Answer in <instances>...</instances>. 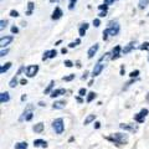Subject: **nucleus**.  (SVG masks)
<instances>
[{"instance_id":"obj_40","label":"nucleus","mask_w":149,"mask_h":149,"mask_svg":"<svg viewBox=\"0 0 149 149\" xmlns=\"http://www.w3.org/2000/svg\"><path fill=\"white\" fill-rule=\"evenodd\" d=\"M9 54V49H5V50H1V52H0V56H1V57H4V56H6Z\"/></svg>"},{"instance_id":"obj_23","label":"nucleus","mask_w":149,"mask_h":149,"mask_svg":"<svg viewBox=\"0 0 149 149\" xmlns=\"http://www.w3.org/2000/svg\"><path fill=\"white\" fill-rule=\"evenodd\" d=\"M17 77H19L17 74H15V76H14L11 80H10V82H9V86H10L11 88H15V87L17 86V82H19V81H17Z\"/></svg>"},{"instance_id":"obj_3","label":"nucleus","mask_w":149,"mask_h":149,"mask_svg":"<svg viewBox=\"0 0 149 149\" xmlns=\"http://www.w3.org/2000/svg\"><path fill=\"white\" fill-rule=\"evenodd\" d=\"M52 128L54 130L57 134H62L63 133V130H65V124H63V119L62 118H57V119H55L54 122H52Z\"/></svg>"},{"instance_id":"obj_39","label":"nucleus","mask_w":149,"mask_h":149,"mask_svg":"<svg viewBox=\"0 0 149 149\" xmlns=\"http://www.w3.org/2000/svg\"><path fill=\"white\" fill-rule=\"evenodd\" d=\"M139 49H141V50H148L149 49V41H148V42H144Z\"/></svg>"},{"instance_id":"obj_22","label":"nucleus","mask_w":149,"mask_h":149,"mask_svg":"<svg viewBox=\"0 0 149 149\" xmlns=\"http://www.w3.org/2000/svg\"><path fill=\"white\" fill-rule=\"evenodd\" d=\"M34 8H35V4L32 3V1H29L27 3V11H26V15H31L32 11H34Z\"/></svg>"},{"instance_id":"obj_49","label":"nucleus","mask_w":149,"mask_h":149,"mask_svg":"<svg viewBox=\"0 0 149 149\" xmlns=\"http://www.w3.org/2000/svg\"><path fill=\"white\" fill-rule=\"evenodd\" d=\"M124 71H125V70H124V66H120V74H122V76L124 74Z\"/></svg>"},{"instance_id":"obj_33","label":"nucleus","mask_w":149,"mask_h":149,"mask_svg":"<svg viewBox=\"0 0 149 149\" xmlns=\"http://www.w3.org/2000/svg\"><path fill=\"white\" fill-rule=\"evenodd\" d=\"M63 65H65L66 67H72V66H73V62L71 61V60H66V61L63 62Z\"/></svg>"},{"instance_id":"obj_58","label":"nucleus","mask_w":149,"mask_h":149,"mask_svg":"<svg viewBox=\"0 0 149 149\" xmlns=\"http://www.w3.org/2000/svg\"><path fill=\"white\" fill-rule=\"evenodd\" d=\"M148 16H149V14H148Z\"/></svg>"},{"instance_id":"obj_46","label":"nucleus","mask_w":149,"mask_h":149,"mask_svg":"<svg viewBox=\"0 0 149 149\" xmlns=\"http://www.w3.org/2000/svg\"><path fill=\"white\" fill-rule=\"evenodd\" d=\"M116 0H104V4L106 5H111V4H113Z\"/></svg>"},{"instance_id":"obj_27","label":"nucleus","mask_w":149,"mask_h":149,"mask_svg":"<svg viewBox=\"0 0 149 149\" xmlns=\"http://www.w3.org/2000/svg\"><path fill=\"white\" fill-rule=\"evenodd\" d=\"M96 98V93L95 92H90V93H88V96H87V103H90V102H92L93 100H95Z\"/></svg>"},{"instance_id":"obj_19","label":"nucleus","mask_w":149,"mask_h":149,"mask_svg":"<svg viewBox=\"0 0 149 149\" xmlns=\"http://www.w3.org/2000/svg\"><path fill=\"white\" fill-rule=\"evenodd\" d=\"M54 86H55V81H50V83H49V86L45 88V91H44V95H51V92H52V88H54Z\"/></svg>"},{"instance_id":"obj_38","label":"nucleus","mask_w":149,"mask_h":149,"mask_svg":"<svg viewBox=\"0 0 149 149\" xmlns=\"http://www.w3.org/2000/svg\"><path fill=\"white\" fill-rule=\"evenodd\" d=\"M93 25H95L96 27H98L101 25V20H100V19H93Z\"/></svg>"},{"instance_id":"obj_47","label":"nucleus","mask_w":149,"mask_h":149,"mask_svg":"<svg viewBox=\"0 0 149 149\" xmlns=\"http://www.w3.org/2000/svg\"><path fill=\"white\" fill-rule=\"evenodd\" d=\"M87 77H88V71H85V73H83V76H82V80H86Z\"/></svg>"},{"instance_id":"obj_55","label":"nucleus","mask_w":149,"mask_h":149,"mask_svg":"<svg viewBox=\"0 0 149 149\" xmlns=\"http://www.w3.org/2000/svg\"><path fill=\"white\" fill-rule=\"evenodd\" d=\"M93 85V80H91L90 82H88V86H92Z\"/></svg>"},{"instance_id":"obj_26","label":"nucleus","mask_w":149,"mask_h":149,"mask_svg":"<svg viewBox=\"0 0 149 149\" xmlns=\"http://www.w3.org/2000/svg\"><path fill=\"white\" fill-rule=\"evenodd\" d=\"M27 148V143L26 142H20L15 144V149H26Z\"/></svg>"},{"instance_id":"obj_17","label":"nucleus","mask_w":149,"mask_h":149,"mask_svg":"<svg viewBox=\"0 0 149 149\" xmlns=\"http://www.w3.org/2000/svg\"><path fill=\"white\" fill-rule=\"evenodd\" d=\"M13 66V63L11 62H6V63H3L1 65V67H0V73L4 74L6 71H9V68H10Z\"/></svg>"},{"instance_id":"obj_45","label":"nucleus","mask_w":149,"mask_h":149,"mask_svg":"<svg viewBox=\"0 0 149 149\" xmlns=\"http://www.w3.org/2000/svg\"><path fill=\"white\" fill-rule=\"evenodd\" d=\"M20 85H22V86L27 85V80H26V78H21V80H20Z\"/></svg>"},{"instance_id":"obj_31","label":"nucleus","mask_w":149,"mask_h":149,"mask_svg":"<svg viewBox=\"0 0 149 149\" xmlns=\"http://www.w3.org/2000/svg\"><path fill=\"white\" fill-rule=\"evenodd\" d=\"M76 3H77V0H70V3H68V10H73V8H74V5H76Z\"/></svg>"},{"instance_id":"obj_53","label":"nucleus","mask_w":149,"mask_h":149,"mask_svg":"<svg viewBox=\"0 0 149 149\" xmlns=\"http://www.w3.org/2000/svg\"><path fill=\"white\" fill-rule=\"evenodd\" d=\"M76 66L80 68V67H81V62H80V61H77V62H76Z\"/></svg>"},{"instance_id":"obj_24","label":"nucleus","mask_w":149,"mask_h":149,"mask_svg":"<svg viewBox=\"0 0 149 149\" xmlns=\"http://www.w3.org/2000/svg\"><path fill=\"white\" fill-rule=\"evenodd\" d=\"M148 4H149V0H139L138 8L141 9V10H143V9H146V8H147Z\"/></svg>"},{"instance_id":"obj_5","label":"nucleus","mask_w":149,"mask_h":149,"mask_svg":"<svg viewBox=\"0 0 149 149\" xmlns=\"http://www.w3.org/2000/svg\"><path fill=\"white\" fill-rule=\"evenodd\" d=\"M148 109L147 108H143L139 113H137L136 116H134V120H137L138 123H144V120H146V117H147V114H148Z\"/></svg>"},{"instance_id":"obj_28","label":"nucleus","mask_w":149,"mask_h":149,"mask_svg":"<svg viewBox=\"0 0 149 149\" xmlns=\"http://www.w3.org/2000/svg\"><path fill=\"white\" fill-rule=\"evenodd\" d=\"M139 76V70H134V71H132L129 73V77L130 78H137Z\"/></svg>"},{"instance_id":"obj_34","label":"nucleus","mask_w":149,"mask_h":149,"mask_svg":"<svg viewBox=\"0 0 149 149\" xmlns=\"http://www.w3.org/2000/svg\"><path fill=\"white\" fill-rule=\"evenodd\" d=\"M86 93H87V90H86V88H81V90L78 91V95H80L81 97H85V96H86Z\"/></svg>"},{"instance_id":"obj_10","label":"nucleus","mask_w":149,"mask_h":149,"mask_svg":"<svg viewBox=\"0 0 149 149\" xmlns=\"http://www.w3.org/2000/svg\"><path fill=\"white\" fill-rule=\"evenodd\" d=\"M119 128L120 129H124V130H129V132H137V129H138V127L137 125H129V124H124V123H120L119 124Z\"/></svg>"},{"instance_id":"obj_4","label":"nucleus","mask_w":149,"mask_h":149,"mask_svg":"<svg viewBox=\"0 0 149 149\" xmlns=\"http://www.w3.org/2000/svg\"><path fill=\"white\" fill-rule=\"evenodd\" d=\"M37 71H39V66H37V65H30V66H27L25 68V73H26V76L29 78L36 76Z\"/></svg>"},{"instance_id":"obj_42","label":"nucleus","mask_w":149,"mask_h":149,"mask_svg":"<svg viewBox=\"0 0 149 149\" xmlns=\"http://www.w3.org/2000/svg\"><path fill=\"white\" fill-rule=\"evenodd\" d=\"M107 15V10H103V11H100V14H98V16L100 17H104Z\"/></svg>"},{"instance_id":"obj_36","label":"nucleus","mask_w":149,"mask_h":149,"mask_svg":"<svg viewBox=\"0 0 149 149\" xmlns=\"http://www.w3.org/2000/svg\"><path fill=\"white\" fill-rule=\"evenodd\" d=\"M49 55H50V50L45 51V52H44V56H42V61H46V60L49 58Z\"/></svg>"},{"instance_id":"obj_6","label":"nucleus","mask_w":149,"mask_h":149,"mask_svg":"<svg viewBox=\"0 0 149 149\" xmlns=\"http://www.w3.org/2000/svg\"><path fill=\"white\" fill-rule=\"evenodd\" d=\"M104 66H106V65L101 63V62H98L97 65H95V67H93V70H92V74H91V76H92V77H96V76H98V74H101V72L103 71Z\"/></svg>"},{"instance_id":"obj_20","label":"nucleus","mask_w":149,"mask_h":149,"mask_svg":"<svg viewBox=\"0 0 149 149\" xmlns=\"http://www.w3.org/2000/svg\"><path fill=\"white\" fill-rule=\"evenodd\" d=\"M109 60H112V52H106V54L100 58V61H98V62L102 63L103 61L106 62V61H109Z\"/></svg>"},{"instance_id":"obj_52","label":"nucleus","mask_w":149,"mask_h":149,"mask_svg":"<svg viewBox=\"0 0 149 149\" xmlns=\"http://www.w3.org/2000/svg\"><path fill=\"white\" fill-rule=\"evenodd\" d=\"M39 106L40 107H44V106H46V103H44V102H39Z\"/></svg>"},{"instance_id":"obj_7","label":"nucleus","mask_w":149,"mask_h":149,"mask_svg":"<svg viewBox=\"0 0 149 149\" xmlns=\"http://www.w3.org/2000/svg\"><path fill=\"white\" fill-rule=\"evenodd\" d=\"M13 40H14V36H3L1 39H0V46L4 49V47H6L8 45H10L13 42Z\"/></svg>"},{"instance_id":"obj_21","label":"nucleus","mask_w":149,"mask_h":149,"mask_svg":"<svg viewBox=\"0 0 149 149\" xmlns=\"http://www.w3.org/2000/svg\"><path fill=\"white\" fill-rule=\"evenodd\" d=\"M32 129H34V132H36V133H41V132L44 130V123H41V122H40V123L35 124Z\"/></svg>"},{"instance_id":"obj_9","label":"nucleus","mask_w":149,"mask_h":149,"mask_svg":"<svg viewBox=\"0 0 149 149\" xmlns=\"http://www.w3.org/2000/svg\"><path fill=\"white\" fill-rule=\"evenodd\" d=\"M120 52H122V47L119 45L114 46L113 50H112V60H117L120 57Z\"/></svg>"},{"instance_id":"obj_44","label":"nucleus","mask_w":149,"mask_h":149,"mask_svg":"<svg viewBox=\"0 0 149 149\" xmlns=\"http://www.w3.org/2000/svg\"><path fill=\"white\" fill-rule=\"evenodd\" d=\"M102 39H103V40H104V41H106V40H107V39H108V32H107V31H106V30H104V31H103V36H102Z\"/></svg>"},{"instance_id":"obj_2","label":"nucleus","mask_w":149,"mask_h":149,"mask_svg":"<svg viewBox=\"0 0 149 149\" xmlns=\"http://www.w3.org/2000/svg\"><path fill=\"white\" fill-rule=\"evenodd\" d=\"M120 30V26L117 21H109L108 22V27L106 29V31L108 32V35L111 36H116V35H118V32Z\"/></svg>"},{"instance_id":"obj_14","label":"nucleus","mask_w":149,"mask_h":149,"mask_svg":"<svg viewBox=\"0 0 149 149\" xmlns=\"http://www.w3.org/2000/svg\"><path fill=\"white\" fill-rule=\"evenodd\" d=\"M9 101H10L9 92H1V95H0V102H1V103H6Z\"/></svg>"},{"instance_id":"obj_41","label":"nucleus","mask_w":149,"mask_h":149,"mask_svg":"<svg viewBox=\"0 0 149 149\" xmlns=\"http://www.w3.org/2000/svg\"><path fill=\"white\" fill-rule=\"evenodd\" d=\"M10 16H13V17H17V16H19V13H17L16 10H11V11H10Z\"/></svg>"},{"instance_id":"obj_48","label":"nucleus","mask_w":149,"mask_h":149,"mask_svg":"<svg viewBox=\"0 0 149 149\" xmlns=\"http://www.w3.org/2000/svg\"><path fill=\"white\" fill-rule=\"evenodd\" d=\"M100 127H101V123H100V122H96V123H95V128H96V129H98Z\"/></svg>"},{"instance_id":"obj_35","label":"nucleus","mask_w":149,"mask_h":149,"mask_svg":"<svg viewBox=\"0 0 149 149\" xmlns=\"http://www.w3.org/2000/svg\"><path fill=\"white\" fill-rule=\"evenodd\" d=\"M6 25H8V20H1L0 21V29H4V27H6Z\"/></svg>"},{"instance_id":"obj_8","label":"nucleus","mask_w":149,"mask_h":149,"mask_svg":"<svg viewBox=\"0 0 149 149\" xmlns=\"http://www.w3.org/2000/svg\"><path fill=\"white\" fill-rule=\"evenodd\" d=\"M98 49H100V45H98V44L92 45L91 47L88 49V51H87V56H88V58H92L93 56H95V55L97 54V51H98Z\"/></svg>"},{"instance_id":"obj_50","label":"nucleus","mask_w":149,"mask_h":149,"mask_svg":"<svg viewBox=\"0 0 149 149\" xmlns=\"http://www.w3.org/2000/svg\"><path fill=\"white\" fill-rule=\"evenodd\" d=\"M61 54H63V55H65V54H67V49H66V47H63V49L61 50Z\"/></svg>"},{"instance_id":"obj_1","label":"nucleus","mask_w":149,"mask_h":149,"mask_svg":"<svg viewBox=\"0 0 149 149\" xmlns=\"http://www.w3.org/2000/svg\"><path fill=\"white\" fill-rule=\"evenodd\" d=\"M108 141L111 142H113L114 144H127L128 142V136L127 134H123V133H114V134H112L111 137L107 138Z\"/></svg>"},{"instance_id":"obj_51","label":"nucleus","mask_w":149,"mask_h":149,"mask_svg":"<svg viewBox=\"0 0 149 149\" xmlns=\"http://www.w3.org/2000/svg\"><path fill=\"white\" fill-rule=\"evenodd\" d=\"M76 101L80 102V103H82V98H81V97H76Z\"/></svg>"},{"instance_id":"obj_16","label":"nucleus","mask_w":149,"mask_h":149,"mask_svg":"<svg viewBox=\"0 0 149 149\" xmlns=\"http://www.w3.org/2000/svg\"><path fill=\"white\" fill-rule=\"evenodd\" d=\"M134 45H136V42H133V41H132V42H129L124 49H122V54H124V55H125V54H129L130 51L134 49Z\"/></svg>"},{"instance_id":"obj_32","label":"nucleus","mask_w":149,"mask_h":149,"mask_svg":"<svg viewBox=\"0 0 149 149\" xmlns=\"http://www.w3.org/2000/svg\"><path fill=\"white\" fill-rule=\"evenodd\" d=\"M56 55H57V51H56V50H50V55H49V58H54Z\"/></svg>"},{"instance_id":"obj_37","label":"nucleus","mask_w":149,"mask_h":149,"mask_svg":"<svg viewBox=\"0 0 149 149\" xmlns=\"http://www.w3.org/2000/svg\"><path fill=\"white\" fill-rule=\"evenodd\" d=\"M98 9L101 11H103V10H108V5H106V4H102V5H98Z\"/></svg>"},{"instance_id":"obj_54","label":"nucleus","mask_w":149,"mask_h":149,"mask_svg":"<svg viewBox=\"0 0 149 149\" xmlns=\"http://www.w3.org/2000/svg\"><path fill=\"white\" fill-rule=\"evenodd\" d=\"M26 100V95H22L21 96V101H25Z\"/></svg>"},{"instance_id":"obj_25","label":"nucleus","mask_w":149,"mask_h":149,"mask_svg":"<svg viewBox=\"0 0 149 149\" xmlns=\"http://www.w3.org/2000/svg\"><path fill=\"white\" fill-rule=\"evenodd\" d=\"M96 119V116L95 114H90V116H87V118L85 119V122H83V124H90L91 122H93V120Z\"/></svg>"},{"instance_id":"obj_12","label":"nucleus","mask_w":149,"mask_h":149,"mask_svg":"<svg viewBox=\"0 0 149 149\" xmlns=\"http://www.w3.org/2000/svg\"><path fill=\"white\" fill-rule=\"evenodd\" d=\"M66 93V90L65 88H57V90H54L52 92H51V95L50 97L51 98H56V97H58V96H62Z\"/></svg>"},{"instance_id":"obj_56","label":"nucleus","mask_w":149,"mask_h":149,"mask_svg":"<svg viewBox=\"0 0 149 149\" xmlns=\"http://www.w3.org/2000/svg\"><path fill=\"white\" fill-rule=\"evenodd\" d=\"M57 1H58V0H50V3H52V4L54 3H57Z\"/></svg>"},{"instance_id":"obj_29","label":"nucleus","mask_w":149,"mask_h":149,"mask_svg":"<svg viewBox=\"0 0 149 149\" xmlns=\"http://www.w3.org/2000/svg\"><path fill=\"white\" fill-rule=\"evenodd\" d=\"M73 78H74V73H71V74H68V76L62 77V80H63V81H66V82H68V81H72Z\"/></svg>"},{"instance_id":"obj_18","label":"nucleus","mask_w":149,"mask_h":149,"mask_svg":"<svg viewBox=\"0 0 149 149\" xmlns=\"http://www.w3.org/2000/svg\"><path fill=\"white\" fill-rule=\"evenodd\" d=\"M34 146H35V147L46 148V147H47V143H46L45 141H42V139H36V141H34Z\"/></svg>"},{"instance_id":"obj_13","label":"nucleus","mask_w":149,"mask_h":149,"mask_svg":"<svg viewBox=\"0 0 149 149\" xmlns=\"http://www.w3.org/2000/svg\"><path fill=\"white\" fill-rule=\"evenodd\" d=\"M88 25L87 22H83V24H81V26H80V29H78V34H80V36H85L86 35V31H87V29H88Z\"/></svg>"},{"instance_id":"obj_15","label":"nucleus","mask_w":149,"mask_h":149,"mask_svg":"<svg viewBox=\"0 0 149 149\" xmlns=\"http://www.w3.org/2000/svg\"><path fill=\"white\" fill-rule=\"evenodd\" d=\"M65 106H66V102L65 101H56L52 106V108L54 109H62V108H65Z\"/></svg>"},{"instance_id":"obj_43","label":"nucleus","mask_w":149,"mask_h":149,"mask_svg":"<svg viewBox=\"0 0 149 149\" xmlns=\"http://www.w3.org/2000/svg\"><path fill=\"white\" fill-rule=\"evenodd\" d=\"M11 32H13V34H17V32H19L17 26H13V27H11Z\"/></svg>"},{"instance_id":"obj_11","label":"nucleus","mask_w":149,"mask_h":149,"mask_svg":"<svg viewBox=\"0 0 149 149\" xmlns=\"http://www.w3.org/2000/svg\"><path fill=\"white\" fill-rule=\"evenodd\" d=\"M62 15H63L62 10H61V9H60L58 6H56L55 10H54V13H52V16H51V19H52V20H58V19H61Z\"/></svg>"},{"instance_id":"obj_30","label":"nucleus","mask_w":149,"mask_h":149,"mask_svg":"<svg viewBox=\"0 0 149 149\" xmlns=\"http://www.w3.org/2000/svg\"><path fill=\"white\" fill-rule=\"evenodd\" d=\"M80 44H81V39H77V40H74V42H71V44H70V45H68V47H71V49H72V47H76V46H77V45H80Z\"/></svg>"},{"instance_id":"obj_57","label":"nucleus","mask_w":149,"mask_h":149,"mask_svg":"<svg viewBox=\"0 0 149 149\" xmlns=\"http://www.w3.org/2000/svg\"><path fill=\"white\" fill-rule=\"evenodd\" d=\"M148 61H149V55H148Z\"/></svg>"}]
</instances>
